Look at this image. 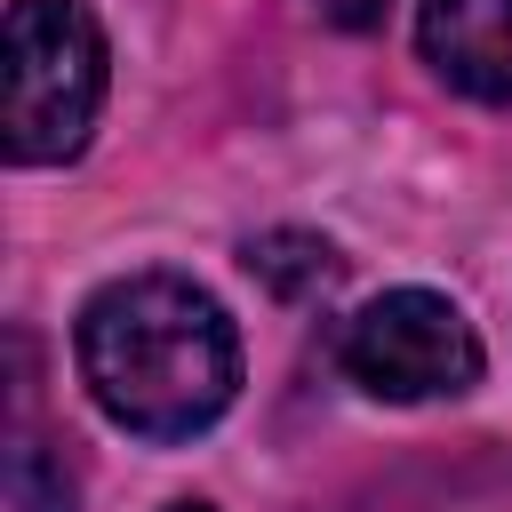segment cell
Masks as SVG:
<instances>
[{"label": "cell", "mask_w": 512, "mask_h": 512, "mask_svg": "<svg viewBox=\"0 0 512 512\" xmlns=\"http://www.w3.org/2000/svg\"><path fill=\"white\" fill-rule=\"evenodd\" d=\"M80 384L136 440H192L240 392V336L224 304L176 272H136L80 312Z\"/></svg>", "instance_id": "1"}, {"label": "cell", "mask_w": 512, "mask_h": 512, "mask_svg": "<svg viewBox=\"0 0 512 512\" xmlns=\"http://www.w3.org/2000/svg\"><path fill=\"white\" fill-rule=\"evenodd\" d=\"M320 16H328V24H344V32H360V24H376V16H384V0H320Z\"/></svg>", "instance_id": "7"}, {"label": "cell", "mask_w": 512, "mask_h": 512, "mask_svg": "<svg viewBox=\"0 0 512 512\" xmlns=\"http://www.w3.org/2000/svg\"><path fill=\"white\" fill-rule=\"evenodd\" d=\"M416 48L456 96L512 104V0H424Z\"/></svg>", "instance_id": "4"}, {"label": "cell", "mask_w": 512, "mask_h": 512, "mask_svg": "<svg viewBox=\"0 0 512 512\" xmlns=\"http://www.w3.org/2000/svg\"><path fill=\"white\" fill-rule=\"evenodd\" d=\"M0 152L16 168L72 160L104 104V32L88 0H16L8 8V64H0Z\"/></svg>", "instance_id": "2"}, {"label": "cell", "mask_w": 512, "mask_h": 512, "mask_svg": "<svg viewBox=\"0 0 512 512\" xmlns=\"http://www.w3.org/2000/svg\"><path fill=\"white\" fill-rule=\"evenodd\" d=\"M168 512H208V504H168Z\"/></svg>", "instance_id": "8"}, {"label": "cell", "mask_w": 512, "mask_h": 512, "mask_svg": "<svg viewBox=\"0 0 512 512\" xmlns=\"http://www.w3.org/2000/svg\"><path fill=\"white\" fill-rule=\"evenodd\" d=\"M8 488H16V512H72V480L48 472L40 440H16L8 448Z\"/></svg>", "instance_id": "6"}, {"label": "cell", "mask_w": 512, "mask_h": 512, "mask_svg": "<svg viewBox=\"0 0 512 512\" xmlns=\"http://www.w3.org/2000/svg\"><path fill=\"white\" fill-rule=\"evenodd\" d=\"M336 360H344V376L368 400H392V408H408V400H456V392L480 384V336L432 288H392V296L360 304L352 328H344V344H336Z\"/></svg>", "instance_id": "3"}, {"label": "cell", "mask_w": 512, "mask_h": 512, "mask_svg": "<svg viewBox=\"0 0 512 512\" xmlns=\"http://www.w3.org/2000/svg\"><path fill=\"white\" fill-rule=\"evenodd\" d=\"M248 272L296 296V288H328V280H336V256H328V240H304V232H272V240H256V248H248Z\"/></svg>", "instance_id": "5"}]
</instances>
